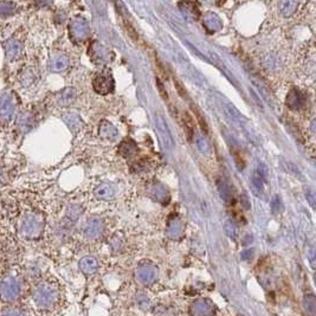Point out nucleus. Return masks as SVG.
<instances>
[{
  "label": "nucleus",
  "instance_id": "393cba45",
  "mask_svg": "<svg viewBox=\"0 0 316 316\" xmlns=\"http://www.w3.org/2000/svg\"><path fill=\"white\" fill-rule=\"evenodd\" d=\"M119 151L121 154L124 156V158H130L131 155L136 154L137 147H136V145L134 144V141L124 140L122 144L119 146Z\"/></svg>",
  "mask_w": 316,
  "mask_h": 316
},
{
  "label": "nucleus",
  "instance_id": "a878e982",
  "mask_svg": "<svg viewBox=\"0 0 316 316\" xmlns=\"http://www.w3.org/2000/svg\"><path fill=\"white\" fill-rule=\"evenodd\" d=\"M280 13L283 14V17H290L296 12L298 4L296 2H291V0H284V2H280L278 4Z\"/></svg>",
  "mask_w": 316,
  "mask_h": 316
},
{
  "label": "nucleus",
  "instance_id": "72a5a7b5",
  "mask_svg": "<svg viewBox=\"0 0 316 316\" xmlns=\"http://www.w3.org/2000/svg\"><path fill=\"white\" fill-rule=\"evenodd\" d=\"M304 308H305V310L309 312V314H310L311 316H314L315 309H316V301H315V297L312 296V295H308V296H305Z\"/></svg>",
  "mask_w": 316,
  "mask_h": 316
},
{
  "label": "nucleus",
  "instance_id": "4468645a",
  "mask_svg": "<svg viewBox=\"0 0 316 316\" xmlns=\"http://www.w3.org/2000/svg\"><path fill=\"white\" fill-rule=\"evenodd\" d=\"M304 103H305V95L300 90H297V89H293V90H290L289 94H288L287 106L289 107L290 109L293 110L301 109L302 107L304 106Z\"/></svg>",
  "mask_w": 316,
  "mask_h": 316
},
{
  "label": "nucleus",
  "instance_id": "20e7f679",
  "mask_svg": "<svg viewBox=\"0 0 316 316\" xmlns=\"http://www.w3.org/2000/svg\"><path fill=\"white\" fill-rule=\"evenodd\" d=\"M25 43H26V34H25V30L23 27L14 31L3 43L4 51H5L6 64H14L23 60L25 52Z\"/></svg>",
  "mask_w": 316,
  "mask_h": 316
},
{
  "label": "nucleus",
  "instance_id": "7ed1b4c3",
  "mask_svg": "<svg viewBox=\"0 0 316 316\" xmlns=\"http://www.w3.org/2000/svg\"><path fill=\"white\" fill-rule=\"evenodd\" d=\"M32 300L41 309H51L59 301V288L52 280H41L32 290Z\"/></svg>",
  "mask_w": 316,
  "mask_h": 316
},
{
  "label": "nucleus",
  "instance_id": "f704fd0d",
  "mask_svg": "<svg viewBox=\"0 0 316 316\" xmlns=\"http://www.w3.org/2000/svg\"><path fill=\"white\" fill-rule=\"evenodd\" d=\"M154 195L156 198V200L159 201H162V202H167L168 201V198L169 195L168 193H167L166 188L162 187V186H156L154 188Z\"/></svg>",
  "mask_w": 316,
  "mask_h": 316
},
{
  "label": "nucleus",
  "instance_id": "2eb2a0df",
  "mask_svg": "<svg viewBox=\"0 0 316 316\" xmlns=\"http://www.w3.org/2000/svg\"><path fill=\"white\" fill-rule=\"evenodd\" d=\"M77 97V91L74 88H65L56 96V103L60 107L70 106Z\"/></svg>",
  "mask_w": 316,
  "mask_h": 316
},
{
  "label": "nucleus",
  "instance_id": "e433bc0d",
  "mask_svg": "<svg viewBox=\"0 0 316 316\" xmlns=\"http://www.w3.org/2000/svg\"><path fill=\"white\" fill-rule=\"evenodd\" d=\"M270 206H271V211L273 213H278L282 211V201L278 195H273L271 201H270Z\"/></svg>",
  "mask_w": 316,
  "mask_h": 316
},
{
  "label": "nucleus",
  "instance_id": "412c9836",
  "mask_svg": "<svg viewBox=\"0 0 316 316\" xmlns=\"http://www.w3.org/2000/svg\"><path fill=\"white\" fill-rule=\"evenodd\" d=\"M80 268L85 275H91L94 273L98 268V263L96 261V258L87 256V257L82 258L80 262Z\"/></svg>",
  "mask_w": 316,
  "mask_h": 316
},
{
  "label": "nucleus",
  "instance_id": "6e6552de",
  "mask_svg": "<svg viewBox=\"0 0 316 316\" xmlns=\"http://www.w3.org/2000/svg\"><path fill=\"white\" fill-rule=\"evenodd\" d=\"M90 32V26L87 19L82 17H76L71 19L69 24V37L75 44H80L87 41Z\"/></svg>",
  "mask_w": 316,
  "mask_h": 316
},
{
  "label": "nucleus",
  "instance_id": "39448f33",
  "mask_svg": "<svg viewBox=\"0 0 316 316\" xmlns=\"http://www.w3.org/2000/svg\"><path fill=\"white\" fill-rule=\"evenodd\" d=\"M37 114L38 113L34 107L20 106L13 123L14 133L17 134V136H23V135L30 133L33 129L38 121Z\"/></svg>",
  "mask_w": 316,
  "mask_h": 316
},
{
  "label": "nucleus",
  "instance_id": "4be33fe9",
  "mask_svg": "<svg viewBox=\"0 0 316 316\" xmlns=\"http://www.w3.org/2000/svg\"><path fill=\"white\" fill-rule=\"evenodd\" d=\"M168 236L170 238H179L184 232V224L179 218H172L168 223V229H167Z\"/></svg>",
  "mask_w": 316,
  "mask_h": 316
},
{
  "label": "nucleus",
  "instance_id": "b1692460",
  "mask_svg": "<svg viewBox=\"0 0 316 316\" xmlns=\"http://www.w3.org/2000/svg\"><path fill=\"white\" fill-rule=\"evenodd\" d=\"M265 183H266V179L262 178L261 175H258L257 173H255L254 177H252V180H251L252 193H254L255 195H257V197L262 195L263 191H264Z\"/></svg>",
  "mask_w": 316,
  "mask_h": 316
},
{
  "label": "nucleus",
  "instance_id": "ea45409f",
  "mask_svg": "<svg viewBox=\"0 0 316 316\" xmlns=\"http://www.w3.org/2000/svg\"><path fill=\"white\" fill-rule=\"evenodd\" d=\"M251 94H252L251 96H252V97H254V99L256 101V103H257V106H258V107H261V108H263L262 101H261V99H259V97L257 96V94H256V92H255L254 90H252V89H251Z\"/></svg>",
  "mask_w": 316,
  "mask_h": 316
},
{
  "label": "nucleus",
  "instance_id": "f03ea898",
  "mask_svg": "<svg viewBox=\"0 0 316 316\" xmlns=\"http://www.w3.org/2000/svg\"><path fill=\"white\" fill-rule=\"evenodd\" d=\"M20 108V98L13 89L0 92V130L13 127L17 113Z\"/></svg>",
  "mask_w": 316,
  "mask_h": 316
},
{
  "label": "nucleus",
  "instance_id": "ddd939ff",
  "mask_svg": "<svg viewBox=\"0 0 316 316\" xmlns=\"http://www.w3.org/2000/svg\"><path fill=\"white\" fill-rule=\"evenodd\" d=\"M192 316H211L215 312V307L207 300H199L191 307Z\"/></svg>",
  "mask_w": 316,
  "mask_h": 316
},
{
  "label": "nucleus",
  "instance_id": "4c0bfd02",
  "mask_svg": "<svg viewBox=\"0 0 316 316\" xmlns=\"http://www.w3.org/2000/svg\"><path fill=\"white\" fill-rule=\"evenodd\" d=\"M186 44H187L188 48H190L191 51H192V52H194L195 55H197V56L199 57V58H200V59H204V60H206V62H207V58H206V57H205L204 55H201L200 51H199V50H198L197 48H195V46L192 45L191 43H190V42H187V41H186Z\"/></svg>",
  "mask_w": 316,
  "mask_h": 316
},
{
  "label": "nucleus",
  "instance_id": "c85d7f7f",
  "mask_svg": "<svg viewBox=\"0 0 316 316\" xmlns=\"http://www.w3.org/2000/svg\"><path fill=\"white\" fill-rule=\"evenodd\" d=\"M218 191L220 198H222L224 201L230 202L232 200V191H231L229 184H226L225 181H220L218 184Z\"/></svg>",
  "mask_w": 316,
  "mask_h": 316
},
{
  "label": "nucleus",
  "instance_id": "2f4dec72",
  "mask_svg": "<svg viewBox=\"0 0 316 316\" xmlns=\"http://www.w3.org/2000/svg\"><path fill=\"white\" fill-rule=\"evenodd\" d=\"M223 109H224V112H225V114L227 116L230 117L231 120H233V121H240V119H241V115H240V113L238 112V110L234 108V107L231 104V103H224L223 104Z\"/></svg>",
  "mask_w": 316,
  "mask_h": 316
},
{
  "label": "nucleus",
  "instance_id": "dca6fc26",
  "mask_svg": "<svg viewBox=\"0 0 316 316\" xmlns=\"http://www.w3.org/2000/svg\"><path fill=\"white\" fill-rule=\"evenodd\" d=\"M201 21H202V25H204L207 31L215 32V31L220 30V28L223 27L222 20H220V18L217 16L216 13H212V12L205 13Z\"/></svg>",
  "mask_w": 316,
  "mask_h": 316
},
{
  "label": "nucleus",
  "instance_id": "c756f323",
  "mask_svg": "<svg viewBox=\"0 0 316 316\" xmlns=\"http://www.w3.org/2000/svg\"><path fill=\"white\" fill-rule=\"evenodd\" d=\"M195 145H197L198 149L202 153V154H208V153L211 152L209 142L206 140V137L202 134L195 135Z\"/></svg>",
  "mask_w": 316,
  "mask_h": 316
},
{
  "label": "nucleus",
  "instance_id": "5701e85b",
  "mask_svg": "<svg viewBox=\"0 0 316 316\" xmlns=\"http://www.w3.org/2000/svg\"><path fill=\"white\" fill-rule=\"evenodd\" d=\"M20 5L18 3L12 2H2L0 3V17L2 18H9L16 14L19 10Z\"/></svg>",
  "mask_w": 316,
  "mask_h": 316
},
{
  "label": "nucleus",
  "instance_id": "aec40b11",
  "mask_svg": "<svg viewBox=\"0 0 316 316\" xmlns=\"http://www.w3.org/2000/svg\"><path fill=\"white\" fill-rule=\"evenodd\" d=\"M95 197L97 199H101V200H110V199L114 198V194H115V191H114V187L109 184H101L96 187L95 190Z\"/></svg>",
  "mask_w": 316,
  "mask_h": 316
},
{
  "label": "nucleus",
  "instance_id": "f8f14e48",
  "mask_svg": "<svg viewBox=\"0 0 316 316\" xmlns=\"http://www.w3.org/2000/svg\"><path fill=\"white\" fill-rule=\"evenodd\" d=\"M70 60L65 55L62 53H55L50 57L49 59V69L52 73H62V71L66 70L69 66Z\"/></svg>",
  "mask_w": 316,
  "mask_h": 316
},
{
  "label": "nucleus",
  "instance_id": "7c9ffc66",
  "mask_svg": "<svg viewBox=\"0 0 316 316\" xmlns=\"http://www.w3.org/2000/svg\"><path fill=\"white\" fill-rule=\"evenodd\" d=\"M224 229H225V232L227 236H229L230 238H232V239H237L238 234H239V230H238V226L237 224L233 222V220H227V222L225 223V225H224Z\"/></svg>",
  "mask_w": 316,
  "mask_h": 316
},
{
  "label": "nucleus",
  "instance_id": "58836bf2",
  "mask_svg": "<svg viewBox=\"0 0 316 316\" xmlns=\"http://www.w3.org/2000/svg\"><path fill=\"white\" fill-rule=\"evenodd\" d=\"M307 200L309 201V204H310L311 207L315 208V193H314V191H312V190L308 191Z\"/></svg>",
  "mask_w": 316,
  "mask_h": 316
},
{
  "label": "nucleus",
  "instance_id": "f3484780",
  "mask_svg": "<svg viewBox=\"0 0 316 316\" xmlns=\"http://www.w3.org/2000/svg\"><path fill=\"white\" fill-rule=\"evenodd\" d=\"M103 231V224L99 219H90L85 224L83 232L88 238H97Z\"/></svg>",
  "mask_w": 316,
  "mask_h": 316
},
{
  "label": "nucleus",
  "instance_id": "473e14b6",
  "mask_svg": "<svg viewBox=\"0 0 316 316\" xmlns=\"http://www.w3.org/2000/svg\"><path fill=\"white\" fill-rule=\"evenodd\" d=\"M191 108H192V112H193L195 117H197L198 122H199V124H200L201 129H202V131H204V134H207V131H208V129H207V123H206L205 117L202 116V114L200 113V110H199L194 104H191Z\"/></svg>",
  "mask_w": 316,
  "mask_h": 316
},
{
  "label": "nucleus",
  "instance_id": "9d476101",
  "mask_svg": "<svg viewBox=\"0 0 316 316\" xmlns=\"http://www.w3.org/2000/svg\"><path fill=\"white\" fill-rule=\"evenodd\" d=\"M114 78L108 71L98 74L92 81L94 90L99 95H108L114 90Z\"/></svg>",
  "mask_w": 316,
  "mask_h": 316
},
{
  "label": "nucleus",
  "instance_id": "a211bd4d",
  "mask_svg": "<svg viewBox=\"0 0 316 316\" xmlns=\"http://www.w3.org/2000/svg\"><path fill=\"white\" fill-rule=\"evenodd\" d=\"M156 277V269L153 265L144 264L137 269V278L144 284L152 283Z\"/></svg>",
  "mask_w": 316,
  "mask_h": 316
},
{
  "label": "nucleus",
  "instance_id": "c9c22d12",
  "mask_svg": "<svg viewBox=\"0 0 316 316\" xmlns=\"http://www.w3.org/2000/svg\"><path fill=\"white\" fill-rule=\"evenodd\" d=\"M0 316H26V314L18 307H7L0 312Z\"/></svg>",
  "mask_w": 316,
  "mask_h": 316
},
{
  "label": "nucleus",
  "instance_id": "bb28decb",
  "mask_svg": "<svg viewBox=\"0 0 316 316\" xmlns=\"http://www.w3.org/2000/svg\"><path fill=\"white\" fill-rule=\"evenodd\" d=\"M63 120L64 122L67 124V127H69L73 131H77L82 126V121L80 119V116L75 113H67L66 115L63 116Z\"/></svg>",
  "mask_w": 316,
  "mask_h": 316
},
{
  "label": "nucleus",
  "instance_id": "9b49d317",
  "mask_svg": "<svg viewBox=\"0 0 316 316\" xmlns=\"http://www.w3.org/2000/svg\"><path fill=\"white\" fill-rule=\"evenodd\" d=\"M88 53H89V56H90L91 60L95 64H99V65H101V64H104L108 62V56H109L108 50L97 42L92 43L90 48H89Z\"/></svg>",
  "mask_w": 316,
  "mask_h": 316
},
{
  "label": "nucleus",
  "instance_id": "1a4fd4ad",
  "mask_svg": "<svg viewBox=\"0 0 316 316\" xmlns=\"http://www.w3.org/2000/svg\"><path fill=\"white\" fill-rule=\"evenodd\" d=\"M155 128L160 140L162 142L163 148L167 149L168 152H172L174 147H175V142H174V137L172 133H170L168 124H167L166 120L160 114L155 116Z\"/></svg>",
  "mask_w": 316,
  "mask_h": 316
},
{
  "label": "nucleus",
  "instance_id": "f257e3e1",
  "mask_svg": "<svg viewBox=\"0 0 316 316\" xmlns=\"http://www.w3.org/2000/svg\"><path fill=\"white\" fill-rule=\"evenodd\" d=\"M5 209L12 219L19 239L25 241L38 240L44 232L45 218L42 209L23 191L10 192L4 200Z\"/></svg>",
  "mask_w": 316,
  "mask_h": 316
},
{
  "label": "nucleus",
  "instance_id": "423d86ee",
  "mask_svg": "<svg viewBox=\"0 0 316 316\" xmlns=\"http://www.w3.org/2000/svg\"><path fill=\"white\" fill-rule=\"evenodd\" d=\"M38 69L36 64L21 63L17 71V83L21 90H30L38 82Z\"/></svg>",
  "mask_w": 316,
  "mask_h": 316
},
{
  "label": "nucleus",
  "instance_id": "cd10ccee",
  "mask_svg": "<svg viewBox=\"0 0 316 316\" xmlns=\"http://www.w3.org/2000/svg\"><path fill=\"white\" fill-rule=\"evenodd\" d=\"M179 7L181 11L186 14L187 17L193 18L195 20L199 17V9L197 7V4L194 3H179Z\"/></svg>",
  "mask_w": 316,
  "mask_h": 316
},
{
  "label": "nucleus",
  "instance_id": "6ab92c4d",
  "mask_svg": "<svg viewBox=\"0 0 316 316\" xmlns=\"http://www.w3.org/2000/svg\"><path fill=\"white\" fill-rule=\"evenodd\" d=\"M99 135L103 138L109 141H114L115 138L119 136V131L115 127L113 126L110 122H107V121H103V122L99 124Z\"/></svg>",
  "mask_w": 316,
  "mask_h": 316
},
{
  "label": "nucleus",
  "instance_id": "a19ab883",
  "mask_svg": "<svg viewBox=\"0 0 316 316\" xmlns=\"http://www.w3.org/2000/svg\"><path fill=\"white\" fill-rule=\"evenodd\" d=\"M252 254H254V251L252 250H247V251H244L243 254H241V256H243L244 259H249V258L252 257Z\"/></svg>",
  "mask_w": 316,
  "mask_h": 316
},
{
  "label": "nucleus",
  "instance_id": "0eeeda50",
  "mask_svg": "<svg viewBox=\"0 0 316 316\" xmlns=\"http://www.w3.org/2000/svg\"><path fill=\"white\" fill-rule=\"evenodd\" d=\"M21 291L20 279L17 276L7 275L0 280V297L5 302H14Z\"/></svg>",
  "mask_w": 316,
  "mask_h": 316
}]
</instances>
